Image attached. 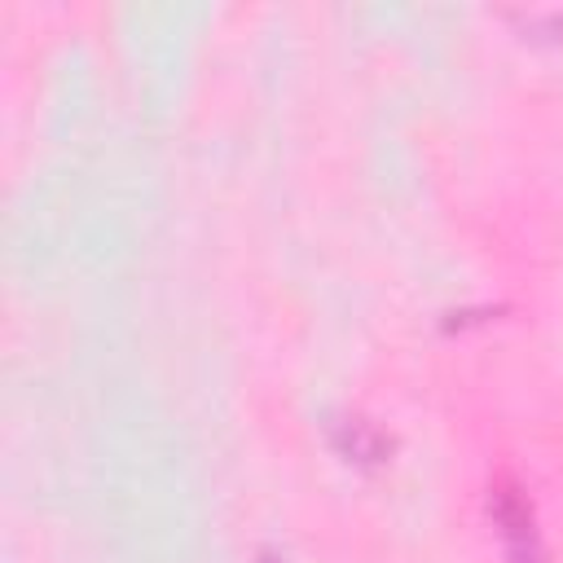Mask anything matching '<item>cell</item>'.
I'll return each instance as SVG.
<instances>
[{"label":"cell","instance_id":"cell-2","mask_svg":"<svg viewBox=\"0 0 563 563\" xmlns=\"http://www.w3.org/2000/svg\"><path fill=\"white\" fill-rule=\"evenodd\" d=\"M339 444H343V453H352L356 462H378V457H383V449H387V440H383V435H378L369 422H361V418L343 422Z\"/></svg>","mask_w":563,"mask_h":563},{"label":"cell","instance_id":"cell-3","mask_svg":"<svg viewBox=\"0 0 563 563\" xmlns=\"http://www.w3.org/2000/svg\"><path fill=\"white\" fill-rule=\"evenodd\" d=\"M260 563H282V559H273V554H264V559H260Z\"/></svg>","mask_w":563,"mask_h":563},{"label":"cell","instance_id":"cell-1","mask_svg":"<svg viewBox=\"0 0 563 563\" xmlns=\"http://www.w3.org/2000/svg\"><path fill=\"white\" fill-rule=\"evenodd\" d=\"M488 510H493V523H497L506 563H545V545H541L532 506H528V497H523V488L515 479H497L493 484Z\"/></svg>","mask_w":563,"mask_h":563}]
</instances>
